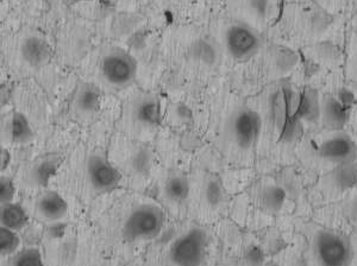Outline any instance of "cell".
Listing matches in <instances>:
<instances>
[{"mask_svg": "<svg viewBox=\"0 0 357 266\" xmlns=\"http://www.w3.org/2000/svg\"><path fill=\"white\" fill-rule=\"evenodd\" d=\"M281 16L276 25H282L289 47L314 45L335 24L333 17L319 5H289Z\"/></svg>", "mask_w": 357, "mask_h": 266, "instance_id": "6da1fadb", "label": "cell"}, {"mask_svg": "<svg viewBox=\"0 0 357 266\" xmlns=\"http://www.w3.org/2000/svg\"><path fill=\"white\" fill-rule=\"evenodd\" d=\"M307 157L328 168L353 164L357 159V144L344 130L326 131L310 138L306 144Z\"/></svg>", "mask_w": 357, "mask_h": 266, "instance_id": "7a4b0ae2", "label": "cell"}, {"mask_svg": "<svg viewBox=\"0 0 357 266\" xmlns=\"http://www.w3.org/2000/svg\"><path fill=\"white\" fill-rule=\"evenodd\" d=\"M220 45L223 53L232 60L247 62L257 56L266 43L257 29L242 20H236L225 25Z\"/></svg>", "mask_w": 357, "mask_h": 266, "instance_id": "3957f363", "label": "cell"}, {"mask_svg": "<svg viewBox=\"0 0 357 266\" xmlns=\"http://www.w3.org/2000/svg\"><path fill=\"white\" fill-rule=\"evenodd\" d=\"M166 224V214L155 203L136 207L123 225V238L128 242H148L158 237Z\"/></svg>", "mask_w": 357, "mask_h": 266, "instance_id": "277c9868", "label": "cell"}, {"mask_svg": "<svg viewBox=\"0 0 357 266\" xmlns=\"http://www.w3.org/2000/svg\"><path fill=\"white\" fill-rule=\"evenodd\" d=\"M311 249L317 266H351L355 258L350 240L335 230H318Z\"/></svg>", "mask_w": 357, "mask_h": 266, "instance_id": "5b68a950", "label": "cell"}, {"mask_svg": "<svg viewBox=\"0 0 357 266\" xmlns=\"http://www.w3.org/2000/svg\"><path fill=\"white\" fill-rule=\"evenodd\" d=\"M262 129V116L248 106H241L227 121V137L235 149L247 152L255 149Z\"/></svg>", "mask_w": 357, "mask_h": 266, "instance_id": "8992f818", "label": "cell"}, {"mask_svg": "<svg viewBox=\"0 0 357 266\" xmlns=\"http://www.w3.org/2000/svg\"><path fill=\"white\" fill-rule=\"evenodd\" d=\"M353 94L343 88L326 92L319 97V120L324 130H343L353 114Z\"/></svg>", "mask_w": 357, "mask_h": 266, "instance_id": "52a82bcc", "label": "cell"}, {"mask_svg": "<svg viewBox=\"0 0 357 266\" xmlns=\"http://www.w3.org/2000/svg\"><path fill=\"white\" fill-rule=\"evenodd\" d=\"M206 250V232L200 227H192L172 244L169 260L174 266H203Z\"/></svg>", "mask_w": 357, "mask_h": 266, "instance_id": "ba28073f", "label": "cell"}, {"mask_svg": "<svg viewBox=\"0 0 357 266\" xmlns=\"http://www.w3.org/2000/svg\"><path fill=\"white\" fill-rule=\"evenodd\" d=\"M100 74L107 85L126 88L134 82L137 74V62L122 49H112L100 62Z\"/></svg>", "mask_w": 357, "mask_h": 266, "instance_id": "9c48e42d", "label": "cell"}, {"mask_svg": "<svg viewBox=\"0 0 357 266\" xmlns=\"http://www.w3.org/2000/svg\"><path fill=\"white\" fill-rule=\"evenodd\" d=\"M86 175L91 188L99 194L112 193L117 189L122 175L102 153L94 152L86 163Z\"/></svg>", "mask_w": 357, "mask_h": 266, "instance_id": "30bf717a", "label": "cell"}, {"mask_svg": "<svg viewBox=\"0 0 357 266\" xmlns=\"http://www.w3.org/2000/svg\"><path fill=\"white\" fill-rule=\"evenodd\" d=\"M188 57L204 69L218 68L223 60V48L215 37L202 35L190 45Z\"/></svg>", "mask_w": 357, "mask_h": 266, "instance_id": "8fae6325", "label": "cell"}, {"mask_svg": "<svg viewBox=\"0 0 357 266\" xmlns=\"http://www.w3.org/2000/svg\"><path fill=\"white\" fill-rule=\"evenodd\" d=\"M243 13L248 20L247 24L259 30L269 25L276 24L280 19L281 10L279 0H244Z\"/></svg>", "mask_w": 357, "mask_h": 266, "instance_id": "7c38bea8", "label": "cell"}, {"mask_svg": "<svg viewBox=\"0 0 357 266\" xmlns=\"http://www.w3.org/2000/svg\"><path fill=\"white\" fill-rule=\"evenodd\" d=\"M22 60L33 68H42L52 58V48L43 37L30 35L22 40L20 48Z\"/></svg>", "mask_w": 357, "mask_h": 266, "instance_id": "4fadbf2b", "label": "cell"}, {"mask_svg": "<svg viewBox=\"0 0 357 266\" xmlns=\"http://www.w3.org/2000/svg\"><path fill=\"white\" fill-rule=\"evenodd\" d=\"M61 164V157L56 153H49L33 162L25 173V182L29 186H45L56 173Z\"/></svg>", "mask_w": 357, "mask_h": 266, "instance_id": "5bb4252c", "label": "cell"}, {"mask_svg": "<svg viewBox=\"0 0 357 266\" xmlns=\"http://www.w3.org/2000/svg\"><path fill=\"white\" fill-rule=\"evenodd\" d=\"M131 118L142 127H156L161 121V106L155 95H143L135 101Z\"/></svg>", "mask_w": 357, "mask_h": 266, "instance_id": "9a60e30c", "label": "cell"}, {"mask_svg": "<svg viewBox=\"0 0 357 266\" xmlns=\"http://www.w3.org/2000/svg\"><path fill=\"white\" fill-rule=\"evenodd\" d=\"M102 104L100 89L93 84H82L74 97V109L82 117H91L97 114Z\"/></svg>", "mask_w": 357, "mask_h": 266, "instance_id": "2e32d148", "label": "cell"}, {"mask_svg": "<svg viewBox=\"0 0 357 266\" xmlns=\"http://www.w3.org/2000/svg\"><path fill=\"white\" fill-rule=\"evenodd\" d=\"M36 210L47 221H59L65 218L68 212V205L60 194L50 190L38 198Z\"/></svg>", "mask_w": 357, "mask_h": 266, "instance_id": "e0dca14e", "label": "cell"}, {"mask_svg": "<svg viewBox=\"0 0 357 266\" xmlns=\"http://www.w3.org/2000/svg\"><path fill=\"white\" fill-rule=\"evenodd\" d=\"M6 133L15 144H28L33 139V127L24 114L13 112L6 124Z\"/></svg>", "mask_w": 357, "mask_h": 266, "instance_id": "ac0fdd59", "label": "cell"}, {"mask_svg": "<svg viewBox=\"0 0 357 266\" xmlns=\"http://www.w3.org/2000/svg\"><path fill=\"white\" fill-rule=\"evenodd\" d=\"M284 196L286 194L282 188L276 185L261 187L260 189L256 191V201L259 206L268 213L279 212L284 205Z\"/></svg>", "mask_w": 357, "mask_h": 266, "instance_id": "d6986e66", "label": "cell"}, {"mask_svg": "<svg viewBox=\"0 0 357 266\" xmlns=\"http://www.w3.org/2000/svg\"><path fill=\"white\" fill-rule=\"evenodd\" d=\"M165 196L172 203H183L190 195V182L181 173H173L165 182Z\"/></svg>", "mask_w": 357, "mask_h": 266, "instance_id": "ffe728a7", "label": "cell"}, {"mask_svg": "<svg viewBox=\"0 0 357 266\" xmlns=\"http://www.w3.org/2000/svg\"><path fill=\"white\" fill-rule=\"evenodd\" d=\"M0 221H1V226L6 227L8 230H20L24 228L25 225L28 224V214L25 212L24 208L11 202L8 205L1 206L0 210Z\"/></svg>", "mask_w": 357, "mask_h": 266, "instance_id": "44dd1931", "label": "cell"}, {"mask_svg": "<svg viewBox=\"0 0 357 266\" xmlns=\"http://www.w3.org/2000/svg\"><path fill=\"white\" fill-rule=\"evenodd\" d=\"M203 196L205 203L211 208H217L223 203L225 191L220 178L213 175L206 178L204 185Z\"/></svg>", "mask_w": 357, "mask_h": 266, "instance_id": "7402d4cb", "label": "cell"}, {"mask_svg": "<svg viewBox=\"0 0 357 266\" xmlns=\"http://www.w3.org/2000/svg\"><path fill=\"white\" fill-rule=\"evenodd\" d=\"M131 169L135 173L144 175L149 173L151 166H153V153L151 149L146 146L138 148L131 157Z\"/></svg>", "mask_w": 357, "mask_h": 266, "instance_id": "603a6c76", "label": "cell"}, {"mask_svg": "<svg viewBox=\"0 0 357 266\" xmlns=\"http://www.w3.org/2000/svg\"><path fill=\"white\" fill-rule=\"evenodd\" d=\"M11 266H45L41 251L36 247H29L15 254Z\"/></svg>", "mask_w": 357, "mask_h": 266, "instance_id": "cb8c5ba5", "label": "cell"}, {"mask_svg": "<svg viewBox=\"0 0 357 266\" xmlns=\"http://www.w3.org/2000/svg\"><path fill=\"white\" fill-rule=\"evenodd\" d=\"M20 247V238L16 230H8L6 227H0V254L6 257L10 254L16 253Z\"/></svg>", "mask_w": 357, "mask_h": 266, "instance_id": "d4e9b609", "label": "cell"}, {"mask_svg": "<svg viewBox=\"0 0 357 266\" xmlns=\"http://www.w3.org/2000/svg\"><path fill=\"white\" fill-rule=\"evenodd\" d=\"M15 195H16V187H15L13 180L8 176H1L0 178V203H1V206L13 202Z\"/></svg>", "mask_w": 357, "mask_h": 266, "instance_id": "484cf974", "label": "cell"}, {"mask_svg": "<svg viewBox=\"0 0 357 266\" xmlns=\"http://www.w3.org/2000/svg\"><path fill=\"white\" fill-rule=\"evenodd\" d=\"M345 74L350 81L357 84V40L349 48V53L345 62Z\"/></svg>", "mask_w": 357, "mask_h": 266, "instance_id": "4316f807", "label": "cell"}, {"mask_svg": "<svg viewBox=\"0 0 357 266\" xmlns=\"http://www.w3.org/2000/svg\"><path fill=\"white\" fill-rule=\"evenodd\" d=\"M264 253L259 247H252L245 253V263L248 266H264Z\"/></svg>", "mask_w": 357, "mask_h": 266, "instance_id": "83f0119b", "label": "cell"}, {"mask_svg": "<svg viewBox=\"0 0 357 266\" xmlns=\"http://www.w3.org/2000/svg\"><path fill=\"white\" fill-rule=\"evenodd\" d=\"M10 162H11V155L8 152V150L1 148V151H0V168H1V171L8 169Z\"/></svg>", "mask_w": 357, "mask_h": 266, "instance_id": "f1b7e54d", "label": "cell"}, {"mask_svg": "<svg viewBox=\"0 0 357 266\" xmlns=\"http://www.w3.org/2000/svg\"><path fill=\"white\" fill-rule=\"evenodd\" d=\"M73 3H82V1H91V0H72Z\"/></svg>", "mask_w": 357, "mask_h": 266, "instance_id": "f546056e", "label": "cell"}, {"mask_svg": "<svg viewBox=\"0 0 357 266\" xmlns=\"http://www.w3.org/2000/svg\"><path fill=\"white\" fill-rule=\"evenodd\" d=\"M264 266H279V265H276V264H274V263H271V264H267V265H264Z\"/></svg>", "mask_w": 357, "mask_h": 266, "instance_id": "4dcf8cb0", "label": "cell"}, {"mask_svg": "<svg viewBox=\"0 0 357 266\" xmlns=\"http://www.w3.org/2000/svg\"><path fill=\"white\" fill-rule=\"evenodd\" d=\"M356 130H357V120H356Z\"/></svg>", "mask_w": 357, "mask_h": 266, "instance_id": "1f68e13d", "label": "cell"}, {"mask_svg": "<svg viewBox=\"0 0 357 266\" xmlns=\"http://www.w3.org/2000/svg\"><path fill=\"white\" fill-rule=\"evenodd\" d=\"M354 1H356V3H357V0H354Z\"/></svg>", "mask_w": 357, "mask_h": 266, "instance_id": "d6a6232c", "label": "cell"}]
</instances>
